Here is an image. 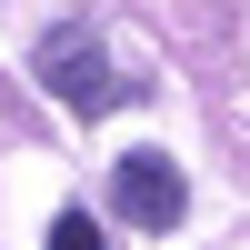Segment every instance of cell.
<instances>
[{
    "mask_svg": "<svg viewBox=\"0 0 250 250\" xmlns=\"http://www.w3.org/2000/svg\"><path fill=\"white\" fill-rule=\"evenodd\" d=\"M40 80H50V100H70L80 120L120 100V80H110V50H100V30H90V20H60V30L40 40Z\"/></svg>",
    "mask_w": 250,
    "mask_h": 250,
    "instance_id": "cell-1",
    "label": "cell"
},
{
    "mask_svg": "<svg viewBox=\"0 0 250 250\" xmlns=\"http://www.w3.org/2000/svg\"><path fill=\"white\" fill-rule=\"evenodd\" d=\"M110 210H120V220H140V230H180L190 180H180L160 150H120V170H110Z\"/></svg>",
    "mask_w": 250,
    "mask_h": 250,
    "instance_id": "cell-2",
    "label": "cell"
},
{
    "mask_svg": "<svg viewBox=\"0 0 250 250\" xmlns=\"http://www.w3.org/2000/svg\"><path fill=\"white\" fill-rule=\"evenodd\" d=\"M40 250H100V220H90V210H60V220H50V240H40Z\"/></svg>",
    "mask_w": 250,
    "mask_h": 250,
    "instance_id": "cell-3",
    "label": "cell"
}]
</instances>
